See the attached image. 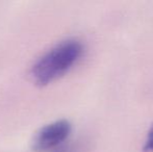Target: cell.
Masks as SVG:
<instances>
[{
    "instance_id": "2",
    "label": "cell",
    "mask_w": 153,
    "mask_h": 152,
    "mask_svg": "<svg viewBox=\"0 0 153 152\" xmlns=\"http://www.w3.org/2000/svg\"><path fill=\"white\" fill-rule=\"evenodd\" d=\"M71 132V124L67 120H59L45 125L36 132L32 148L36 151H50L66 142Z\"/></svg>"
},
{
    "instance_id": "3",
    "label": "cell",
    "mask_w": 153,
    "mask_h": 152,
    "mask_svg": "<svg viewBox=\"0 0 153 152\" xmlns=\"http://www.w3.org/2000/svg\"><path fill=\"white\" fill-rule=\"evenodd\" d=\"M47 152H77V147L72 144H62L57 148Z\"/></svg>"
},
{
    "instance_id": "4",
    "label": "cell",
    "mask_w": 153,
    "mask_h": 152,
    "mask_svg": "<svg viewBox=\"0 0 153 152\" xmlns=\"http://www.w3.org/2000/svg\"><path fill=\"white\" fill-rule=\"evenodd\" d=\"M144 150L146 152H153V124L148 131L147 141H146L145 146H144Z\"/></svg>"
},
{
    "instance_id": "1",
    "label": "cell",
    "mask_w": 153,
    "mask_h": 152,
    "mask_svg": "<svg viewBox=\"0 0 153 152\" xmlns=\"http://www.w3.org/2000/svg\"><path fill=\"white\" fill-rule=\"evenodd\" d=\"M83 45L75 39L62 41L47 51L31 69L34 81L46 85L67 73L81 57Z\"/></svg>"
}]
</instances>
